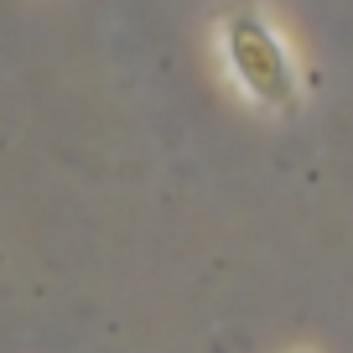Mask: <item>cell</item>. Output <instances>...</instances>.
<instances>
[{"label":"cell","instance_id":"6da1fadb","mask_svg":"<svg viewBox=\"0 0 353 353\" xmlns=\"http://www.w3.org/2000/svg\"><path fill=\"white\" fill-rule=\"evenodd\" d=\"M223 57H229L234 78H239L260 104H270V110H291V104H296L291 57H286V47H281L276 26L265 21L260 11H229L223 16Z\"/></svg>","mask_w":353,"mask_h":353}]
</instances>
